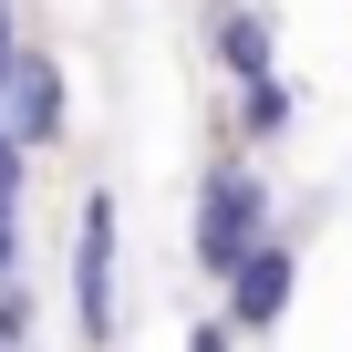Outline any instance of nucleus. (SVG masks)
<instances>
[{"instance_id": "7ed1b4c3", "label": "nucleus", "mask_w": 352, "mask_h": 352, "mask_svg": "<svg viewBox=\"0 0 352 352\" xmlns=\"http://www.w3.org/2000/svg\"><path fill=\"white\" fill-rule=\"evenodd\" d=\"M290 290H300V259H290L280 239H259V249L228 270V321H239V331H270V321H290Z\"/></svg>"}, {"instance_id": "20e7f679", "label": "nucleus", "mask_w": 352, "mask_h": 352, "mask_svg": "<svg viewBox=\"0 0 352 352\" xmlns=\"http://www.w3.org/2000/svg\"><path fill=\"white\" fill-rule=\"evenodd\" d=\"M11 135L21 145H52L63 135V63L21 52V73H11Z\"/></svg>"}, {"instance_id": "39448f33", "label": "nucleus", "mask_w": 352, "mask_h": 352, "mask_svg": "<svg viewBox=\"0 0 352 352\" xmlns=\"http://www.w3.org/2000/svg\"><path fill=\"white\" fill-rule=\"evenodd\" d=\"M218 63H228L239 83H259V73L280 63V32H270V11H249V0H228V11H218Z\"/></svg>"}, {"instance_id": "6e6552de", "label": "nucleus", "mask_w": 352, "mask_h": 352, "mask_svg": "<svg viewBox=\"0 0 352 352\" xmlns=\"http://www.w3.org/2000/svg\"><path fill=\"white\" fill-rule=\"evenodd\" d=\"M228 331H239V321L218 311V321H197V331H187V352H228Z\"/></svg>"}, {"instance_id": "0eeeda50", "label": "nucleus", "mask_w": 352, "mask_h": 352, "mask_svg": "<svg viewBox=\"0 0 352 352\" xmlns=\"http://www.w3.org/2000/svg\"><path fill=\"white\" fill-rule=\"evenodd\" d=\"M21 331H32V300H21V290H0V352H11Z\"/></svg>"}, {"instance_id": "423d86ee", "label": "nucleus", "mask_w": 352, "mask_h": 352, "mask_svg": "<svg viewBox=\"0 0 352 352\" xmlns=\"http://www.w3.org/2000/svg\"><path fill=\"white\" fill-rule=\"evenodd\" d=\"M239 124H249V145H270V135L290 124V83H280V73H259V83H239Z\"/></svg>"}, {"instance_id": "f257e3e1", "label": "nucleus", "mask_w": 352, "mask_h": 352, "mask_svg": "<svg viewBox=\"0 0 352 352\" xmlns=\"http://www.w3.org/2000/svg\"><path fill=\"white\" fill-rule=\"evenodd\" d=\"M259 239H270V187H259V166H208V176H197V270L228 280Z\"/></svg>"}, {"instance_id": "f03ea898", "label": "nucleus", "mask_w": 352, "mask_h": 352, "mask_svg": "<svg viewBox=\"0 0 352 352\" xmlns=\"http://www.w3.org/2000/svg\"><path fill=\"white\" fill-rule=\"evenodd\" d=\"M73 321H83V342H114V197L104 187L73 218Z\"/></svg>"}]
</instances>
